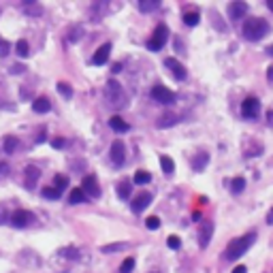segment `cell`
<instances>
[{"label":"cell","instance_id":"1","mask_svg":"<svg viewBox=\"0 0 273 273\" xmlns=\"http://www.w3.org/2000/svg\"><path fill=\"white\" fill-rule=\"evenodd\" d=\"M254 241H256V235H254V233H248V235H243V237H237V239H233L229 246H226L224 258L226 260H237L239 256H243V254H246L250 248H252Z\"/></svg>","mask_w":273,"mask_h":273},{"label":"cell","instance_id":"2","mask_svg":"<svg viewBox=\"0 0 273 273\" xmlns=\"http://www.w3.org/2000/svg\"><path fill=\"white\" fill-rule=\"evenodd\" d=\"M241 34L248 41H260L269 34V24H267V20H263V17H250L241 28Z\"/></svg>","mask_w":273,"mask_h":273},{"label":"cell","instance_id":"3","mask_svg":"<svg viewBox=\"0 0 273 273\" xmlns=\"http://www.w3.org/2000/svg\"><path fill=\"white\" fill-rule=\"evenodd\" d=\"M105 98H107V103L111 105V107L120 109V107H126V103H128V98H126L124 90H122V85L118 81H107V85H105Z\"/></svg>","mask_w":273,"mask_h":273},{"label":"cell","instance_id":"4","mask_svg":"<svg viewBox=\"0 0 273 273\" xmlns=\"http://www.w3.org/2000/svg\"><path fill=\"white\" fill-rule=\"evenodd\" d=\"M167 41H169V28H167L165 24H160L154 30V37L147 41V49L149 51H160L162 47H165Z\"/></svg>","mask_w":273,"mask_h":273},{"label":"cell","instance_id":"5","mask_svg":"<svg viewBox=\"0 0 273 273\" xmlns=\"http://www.w3.org/2000/svg\"><path fill=\"white\" fill-rule=\"evenodd\" d=\"M258 113H260V101L256 96H248L241 103V115L246 120H254V118H258Z\"/></svg>","mask_w":273,"mask_h":273},{"label":"cell","instance_id":"6","mask_svg":"<svg viewBox=\"0 0 273 273\" xmlns=\"http://www.w3.org/2000/svg\"><path fill=\"white\" fill-rule=\"evenodd\" d=\"M34 222V213L32 211H26V209H17V211L11 213V224L15 229H26Z\"/></svg>","mask_w":273,"mask_h":273},{"label":"cell","instance_id":"7","mask_svg":"<svg viewBox=\"0 0 273 273\" xmlns=\"http://www.w3.org/2000/svg\"><path fill=\"white\" fill-rule=\"evenodd\" d=\"M152 98L156 103H160V105H171V103H175V92H171L169 88H165V85H154L152 88Z\"/></svg>","mask_w":273,"mask_h":273},{"label":"cell","instance_id":"8","mask_svg":"<svg viewBox=\"0 0 273 273\" xmlns=\"http://www.w3.org/2000/svg\"><path fill=\"white\" fill-rule=\"evenodd\" d=\"M81 190H84L85 196H90V199H98V196H101V186H98L96 175H85L84 182H81Z\"/></svg>","mask_w":273,"mask_h":273},{"label":"cell","instance_id":"9","mask_svg":"<svg viewBox=\"0 0 273 273\" xmlns=\"http://www.w3.org/2000/svg\"><path fill=\"white\" fill-rule=\"evenodd\" d=\"M124 160H126V145L122 139H115V141L111 143V162L113 165H118L122 167L124 165Z\"/></svg>","mask_w":273,"mask_h":273},{"label":"cell","instance_id":"10","mask_svg":"<svg viewBox=\"0 0 273 273\" xmlns=\"http://www.w3.org/2000/svg\"><path fill=\"white\" fill-rule=\"evenodd\" d=\"M165 66L169 68V71L173 73V77L179 79V81H184V79H186V75H188L186 66H184L179 60H175V58H167V60H165Z\"/></svg>","mask_w":273,"mask_h":273},{"label":"cell","instance_id":"11","mask_svg":"<svg viewBox=\"0 0 273 273\" xmlns=\"http://www.w3.org/2000/svg\"><path fill=\"white\" fill-rule=\"evenodd\" d=\"M149 203H152V194H149V192H139L137 199H132V205H130L132 213H141V211H145Z\"/></svg>","mask_w":273,"mask_h":273},{"label":"cell","instance_id":"12","mask_svg":"<svg viewBox=\"0 0 273 273\" xmlns=\"http://www.w3.org/2000/svg\"><path fill=\"white\" fill-rule=\"evenodd\" d=\"M109 56H111V45L105 43V45H101V47H98V49L94 51V56H92V64L103 66L105 62L109 60Z\"/></svg>","mask_w":273,"mask_h":273},{"label":"cell","instance_id":"13","mask_svg":"<svg viewBox=\"0 0 273 273\" xmlns=\"http://www.w3.org/2000/svg\"><path fill=\"white\" fill-rule=\"evenodd\" d=\"M211 235H213V222H207L205 220V224L199 231V248L205 250L209 246V241H211Z\"/></svg>","mask_w":273,"mask_h":273},{"label":"cell","instance_id":"14","mask_svg":"<svg viewBox=\"0 0 273 273\" xmlns=\"http://www.w3.org/2000/svg\"><path fill=\"white\" fill-rule=\"evenodd\" d=\"M246 13H248V4L243 2V0H235V2L229 4V17L231 20H241Z\"/></svg>","mask_w":273,"mask_h":273},{"label":"cell","instance_id":"15","mask_svg":"<svg viewBox=\"0 0 273 273\" xmlns=\"http://www.w3.org/2000/svg\"><path fill=\"white\" fill-rule=\"evenodd\" d=\"M39 177H41V171L37 169V167H32V165L26 167V171H24V184H26L28 190H32L34 186H37Z\"/></svg>","mask_w":273,"mask_h":273},{"label":"cell","instance_id":"16","mask_svg":"<svg viewBox=\"0 0 273 273\" xmlns=\"http://www.w3.org/2000/svg\"><path fill=\"white\" fill-rule=\"evenodd\" d=\"M32 109H34V113H47L49 109H51L49 98H47V96H39V98H34Z\"/></svg>","mask_w":273,"mask_h":273},{"label":"cell","instance_id":"17","mask_svg":"<svg viewBox=\"0 0 273 273\" xmlns=\"http://www.w3.org/2000/svg\"><path fill=\"white\" fill-rule=\"evenodd\" d=\"M109 126H111V128H113L115 132H128V130H130V126L126 124V122L122 120L120 115H113V118L109 120Z\"/></svg>","mask_w":273,"mask_h":273},{"label":"cell","instance_id":"18","mask_svg":"<svg viewBox=\"0 0 273 273\" xmlns=\"http://www.w3.org/2000/svg\"><path fill=\"white\" fill-rule=\"evenodd\" d=\"M209 162V154L207 152H201V154H196L194 158H192V167H194V171H203L205 169V165Z\"/></svg>","mask_w":273,"mask_h":273},{"label":"cell","instance_id":"19","mask_svg":"<svg viewBox=\"0 0 273 273\" xmlns=\"http://www.w3.org/2000/svg\"><path fill=\"white\" fill-rule=\"evenodd\" d=\"M85 199H88V196H85V192L81 188H73L71 194H68V203H71V205H79V203H84Z\"/></svg>","mask_w":273,"mask_h":273},{"label":"cell","instance_id":"20","mask_svg":"<svg viewBox=\"0 0 273 273\" xmlns=\"http://www.w3.org/2000/svg\"><path fill=\"white\" fill-rule=\"evenodd\" d=\"M160 167H162V173H165V175H171V173L175 171V162H173L169 156H160Z\"/></svg>","mask_w":273,"mask_h":273},{"label":"cell","instance_id":"21","mask_svg":"<svg viewBox=\"0 0 273 273\" xmlns=\"http://www.w3.org/2000/svg\"><path fill=\"white\" fill-rule=\"evenodd\" d=\"M158 0H139V11L141 13H149V11H154V9H158Z\"/></svg>","mask_w":273,"mask_h":273},{"label":"cell","instance_id":"22","mask_svg":"<svg viewBox=\"0 0 273 273\" xmlns=\"http://www.w3.org/2000/svg\"><path fill=\"white\" fill-rule=\"evenodd\" d=\"M173 124H177V118L173 113H165L158 122H156V126H158V128H167V126H173Z\"/></svg>","mask_w":273,"mask_h":273},{"label":"cell","instance_id":"23","mask_svg":"<svg viewBox=\"0 0 273 273\" xmlns=\"http://www.w3.org/2000/svg\"><path fill=\"white\" fill-rule=\"evenodd\" d=\"M118 196L120 199H128L130 196V182L128 179H124V182L118 184Z\"/></svg>","mask_w":273,"mask_h":273},{"label":"cell","instance_id":"24","mask_svg":"<svg viewBox=\"0 0 273 273\" xmlns=\"http://www.w3.org/2000/svg\"><path fill=\"white\" fill-rule=\"evenodd\" d=\"M132 182L139 184V186L149 184V182H152V175H149L147 171H137V173H135V177H132Z\"/></svg>","mask_w":273,"mask_h":273},{"label":"cell","instance_id":"25","mask_svg":"<svg viewBox=\"0 0 273 273\" xmlns=\"http://www.w3.org/2000/svg\"><path fill=\"white\" fill-rule=\"evenodd\" d=\"M43 196H45V199L56 201V199H60V196H62V192L56 188V186H47V188H43Z\"/></svg>","mask_w":273,"mask_h":273},{"label":"cell","instance_id":"26","mask_svg":"<svg viewBox=\"0 0 273 273\" xmlns=\"http://www.w3.org/2000/svg\"><path fill=\"white\" fill-rule=\"evenodd\" d=\"M199 21H201V15L196 13V11H190V13L184 15V24H186V26H196Z\"/></svg>","mask_w":273,"mask_h":273},{"label":"cell","instance_id":"27","mask_svg":"<svg viewBox=\"0 0 273 273\" xmlns=\"http://www.w3.org/2000/svg\"><path fill=\"white\" fill-rule=\"evenodd\" d=\"M243 188H246V179H243V177H235L233 182H231V190H233L235 194L243 192Z\"/></svg>","mask_w":273,"mask_h":273},{"label":"cell","instance_id":"28","mask_svg":"<svg viewBox=\"0 0 273 273\" xmlns=\"http://www.w3.org/2000/svg\"><path fill=\"white\" fill-rule=\"evenodd\" d=\"M58 92H60L66 101H68V98H73V88L66 84V81H60V84H58Z\"/></svg>","mask_w":273,"mask_h":273},{"label":"cell","instance_id":"29","mask_svg":"<svg viewBox=\"0 0 273 273\" xmlns=\"http://www.w3.org/2000/svg\"><path fill=\"white\" fill-rule=\"evenodd\" d=\"M15 49H17V56H21V58H26L28 54H30V47H28V43H26L24 39H21V41H17Z\"/></svg>","mask_w":273,"mask_h":273},{"label":"cell","instance_id":"30","mask_svg":"<svg viewBox=\"0 0 273 273\" xmlns=\"http://www.w3.org/2000/svg\"><path fill=\"white\" fill-rule=\"evenodd\" d=\"M54 186L62 192L64 188H68V177H66V175H56V177H54Z\"/></svg>","mask_w":273,"mask_h":273},{"label":"cell","instance_id":"31","mask_svg":"<svg viewBox=\"0 0 273 273\" xmlns=\"http://www.w3.org/2000/svg\"><path fill=\"white\" fill-rule=\"evenodd\" d=\"M15 147H17V137H7V139H4V152L13 154Z\"/></svg>","mask_w":273,"mask_h":273},{"label":"cell","instance_id":"32","mask_svg":"<svg viewBox=\"0 0 273 273\" xmlns=\"http://www.w3.org/2000/svg\"><path fill=\"white\" fill-rule=\"evenodd\" d=\"M126 243H109V246H103L101 252L103 254H109V252H118V250H124Z\"/></svg>","mask_w":273,"mask_h":273},{"label":"cell","instance_id":"33","mask_svg":"<svg viewBox=\"0 0 273 273\" xmlns=\"http://www.w3.org/2000/svg\"><path fill=\"white\" fill-rule=\"evenodd\" d=\"M60 254L66 256V258H71V260L79 258V250H75V248H64V250H60Z\"/></svg>","mask_w":273,"mask_h":273},{"label":"cell","instance_id":"34","mask_svg":"<svg viewBox=\"0 0 273 273\" xmlns=\"http://www.w3.org/2000/svg\"><path fill=\"white\" fill-rule=\"evenodd\" d=\"M132 269H135V258H126L120 267V273H130Z\"/></svg>","mask_w":273,"mask_h":273},{"label":"cell","instance_id":"35","mask_svg":"<svg viewBox=\"0 0 273 273\" xmlns=\"http://www.w3.org/2000/svg\"><path fill=\"white\" fill-rule=\"evenodd\" d=\"M167 246H169L171 250H179V248H182V239H179L177 235H171L169 239H167Z\"/></svg>","mask_w":273,"mask_h":273},{"label":"cell","instance_id":"36","mask_svg":"<svg viewBox=\"0 0 273 273\" xmlns=\"http://www.w3.org/2000/svg\"><path fill=\"white\" fill-rule=\"evenodd\" d=\"M145 226H147L149 231H156V229H160V220L156 216H149L147 220H145Z\"/></svg>","mask_w":273,"mask_h":273},{"label":"cell","instance_id":"37","mask_svg":"<svg viewBox=\"0 0 273 273\" xmlns=\"http://www.w3.org/2000/svg\"><path fill=\"white\" fill-rule=\"evenodd\" d=\"M9 51H11V45H9V41L0 39V56H7Z\"/></svg>","mask_w":273,"mask_h":273},{"label":"cell","instance_id":"38","mask_svg":"<svg viewBox=\"0 0 273 273\" xmlns=\"http://www.w3.org/2000/svg\"><path fill=\"white\" fill-rule=\"evenodd\" d=\"M4 222H9V213H7V207L0 205V224H4Z\"/></svg>","mask_w":273,"mask_h":273},{"label":"cell","instance_id":"39","mask_svg":"<svg viewBox=\"0 0 273 273\" xmlns=\"http://www.w3.org/2000/svg\"><path fill=\"white\" fill-rule=\"evenodd\" d=\"M81 37V28H73V34L68 37V41H77Z\"/></svg>","mask_w":273,"mask_h":273},{"label":"cell","instance_id":"40","mask_svg":"<svg viewBox=\"0 0 273 273\" xmlns=\"http://www.w3.org/2000/svg\"><path fill=\"white\" fill-rule=\"evenodd\" d=\"M51 145H54L56 149H60V147H64V139H54V141H51Z\"/></svg>","mask_w":273,"mask_h":273},{"label":"cell","instance_id":"41","mask_svg":"<svg viewBox=\"0 0 273 273\" xmlns=\"http://www.w3.org/2000/svg\"><path fill=\"white\" fill-rule=\"evenodd\" d=\"M120 71H122V64H120V62H115V64L111 66V73H113V75H118Z\"/></svg>","mask_w":273,"mask_h":273},{"label":"cell","instance_id":"42","mask_svg":"<svg viewBox=\"0 0 273 273\" xmlns=\"http://www.w3.org/2000/svg\"><path fill=\"white\" fill-rule=\"evenodd\" d=\"M7 169H9V167H7V162H0V177H2L4 173H7Z\"/></svg>","mask_w":273,"mask_h":273},{"label":"cell","instance_id":"43","mask_svg":"<svg viewBox=\"0 0 273 273\" xmlns=\"http://www.w3.org/2000/svg\"><path fill=\"white\" fill-rule=\"evenodd\" d=\"M233 273H248V269L243 265H239V267H235V269H233Z\"/></svg>","mask_w":273,"mask_h":273},{"label":"cell","instance_id":"44","mask_svg":"<svg viewBox=\"0 0 273 273\" xmlns=\"http://www.w3.org/2000/svg\"><path fill=\"white\" fill-rule=\"evenodd\" d=\"M267 79H269L271 84H273V66H269V68H267Z\"/></svg>","mask_w":273,"mask_h":273},{"label":"cell","instance_id":"45","mask_svg":"<svg viewBox=\"0 0 273 273\" xmlns=\"http://www.w3.org/2000/svg\"><path fill=\"white\" fill-rule=\"evenodd\" d=\"M43 141H45V128L39 132V139H37V143H43Z\"/></svg>","mask_w":273,"mask_h":273},{"label":"cell","instance_id":"46","mask_svg":"<svg viewBox=\"0 0 273 273\" xmlns=\"http://www.w3.org/2000/svg\"><path fill=\"white\" fill-rule=\"evenodd\" d=\"M267 224H273V209H269V213H267Z\"/></svg>","mask_w":273,"mask_h":273},{"label":"cell","instance_id":"47","mask_svg":"<svg viewBox=\"0 0 273 273\" xmlns=\"http://www.w3.org/2000/svg\"><path fill=\"white\" fill-rule=\"evenodd\" d=\"M267 54L273 56V45H269V47H267Z\"/></svg>","mask_w":273,"mask_h":273},{"label":"cell","instance_id":"48","mask_svg":"<svg viewBox=\"0 0 273 273\" xmlns=\"http://www.w3.org/2000/svg\"><path fill=\"white\" fill-rule=\"evenodd\" d=\"M267 7H269V9L273 11V0H267Z\"/></svg>","mask_w":273,"mask_h":273}]
</instances>
